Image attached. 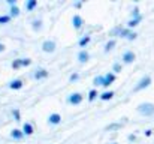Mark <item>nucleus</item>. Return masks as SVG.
Returning a JSON list of instances; mask_svg holds the SVG:
<instances>
[{
  "mask_svg": "<svg viewBox=\"0 0 154 144\" xmlns=\"http://www.w3.org/2000/svg\"><path fill=\"white\" fill-rule=\"evenodd\" d=\"M136 110H138V113H139L141 116L150 117V116L154 114V104L153 102H142V104H139V105L136 107Z\"/></svg>",
  "mask_w": 154,
  "mask_h": 144,
  "instance_id": "obj_1",
  "label": "nucleus"
},
{
  "mask_svg": "<svg viewBox=\"0 0 154 144\" xmlns=\"http://www.w3.org/2000/svg\"><path fill=\"white\" fill-rule=\"evenodd\" d=\"M150 84H151V77H150V75H144V77L138 81V84L133 87V92H141V90L150 87Z\"/></svg>",
  "mask_w": 154,
  "mask_h": 144,
  "instance_id": "obj_2",
  "label": "nucleus"
},
{
  "mask_svg": "<svg viewBox=\"0 0 154 144\" xmlns=\"http://www.w3.org/2000/svg\"><path fill=\"white\" fill-rule=\"evenodd\" d=\"M82 101H84V95L79 92H73L67 96V104H70V105H79V104H82Z\"/></svg>",
  "mask_w": 154,
  "mask_h": 144,
  "instance_id": "obj_3",
  "label": "nucleus"
},
{
  "mask_svg": "<svg viewBox=\"0 0 154 144\" xmlns=\"http://www.w3.org/2000/svg\"><path fill=\"white\" fill-rule=\"evenodd\" d=\"M42 51L44 53H47V54H52L54 51H55V48H57V44H55V41H51V39H47V41H44L42 42Z\"/></svg>",
  "mask_w": 154,
  "mask_h": 144,
  "instance_id": "obj_4",
  "label": "nucleus"
},
{
  "mask_svg": "<svg viewBox=\"0 0 154 144\" xmlns=\"http://www.w3.org/2000/svg\"><path fill=\"white\" fill-rule=\"evenodd\" d=\"M121 60H123V63H124V65H130V63H133V62L136 60V54H135L133 51L127 50V51H124V54H123Z\"/></svg>",
  "mask_w": 154,
  "mask_h": 144,
  "instance_id": "obj_5",
  "label": "nucleus"
},
{
  "mask_svg": "<svg viewBox=\"0 0 154 144\" xmlns=\"http://www.w3.org/2000/svg\"><path fill=\"white\" fill-rule=\"evenodd\" d=\"M72 26H73L75 30H81L82 26H84V18H82L79 14H75V15L72 17Z\"/></svg>",
  "mask_w": 154,
  "mask_h": 144,
  "instance_id": "obj_6",
  "label": "nucleus"
},
{
  "mask_svg": "<svg viewBox=\"0 0 154 144\" xmlns=\"http://www.w3.org/2000/svg\"><path fill=\"white\" fill-rule=\"evenodd\" d=\"M48 75H50V72H48L47 69L38 68V69L35 71V74H33V78H35V80H45V78H48Z\"/></svg>",
  "mask_w": 154,
  "mask_h": 144,
  "instance_id": "obj_7",
  "label": "nucleus"
},
{
  "mask_svg": "<svg viewBox=\"0 0 154 144\" xmlns=\"http://www.w3.org/2000/svg\"><path fill=\"white\" fill-rule=\"evenodd\" d=\"M61 123V116L58 114V113H52L48 116V125H51V126H57V125H60Z\"/></svg>",
  "mask_w": 154,
  "mask_h": 144,
  "instance_id": "obj_8",
  "label": "nucleus"
},
{
  "mask_svg": "<svg viewBox=\"0 0 154 144\" xmlns=\"http://www.w3.org/2000/svg\"><path fill=\"white\" fill-rule=\"evenodd\" d=\"M8 87H9L11 90H20V89H23V87H24V81H23V80H20V78L12 80V81L8 84Z\"/></svg>",
  "mask_w": 154,
  "mask_h": 144,
  "instance_id": "obj_9",
  "label": "nucleus"
},
{
  "mask_svg": "<svg viewBox=\"0 0 154 144\" xmlns=\"http://www.w3.org/2000/svg\"><path fill=\"white\" fill-rule=\"evenodd\" d=\"M23 132H24V135H26V137L33 135V134H35V126H33V123L26 122V123L23 125Z\"/></svg>",
  "mask_w": 154,
  "mask_h": 144,
  "instance_id": "obj_10",
  "label": "nucleus"
},
{
  "mask_svg": "<svg viewBox=\"0 0 154 144\" xmlns=\"http://www.w3.org/2000/svg\"><path fill=\"white\" fill-rule=\"evenodd\" d=\"M88 60H90V53H88L87 50H81V51L78 53V62L84 65V63H87Z\"/></svg>",
  "mask_w": 154,
  "mask_h": 144,
  "instance_id": "obj_11",
  "label": "nucleus"
},
{
  "mask_svg": "<svg viewBox=\"0 0 154 144\" xmlns=\"http://www.w3.org/2000/svg\"><path fill=\"white\" fill-rule=\"evenodd\" d=\"M115 80H117V75H115L114 72H108V74H105V83H103V87H109Z\"/></svg>",
  "mask_w": 154,
  "mask_h": 144,
  "instance_id": "obj_12",
  "label": "nucleus"
},
{
  "mask_svg": "<svg viewBox=\"0 0 154 144\" xmlns=\"http://www.w3.org/2000/svg\"><path fill=\"white\" fill-rule=\"evenodd\" d=\"M24 137H26V135H24L23 129H12V131H11V138L15 140V141H21Z\"/></svg>",
  "mask_w": 154,
  "mask_h": 144,
  "instance_id": "obj_13",
  "label": "nucleus"
},
{
  "mask_svg": "<svg viewBox=\"0 0 154 144\" xmlns=\"http://www.w3.org/2000/svg\"><path fill=\"white\" fill-rule=\"evenodd\" d=\"M26 11L27 12H32V11H35L36 8H38V0H26Z\"/></svg>",
  "mask_w": 154,
  "mask_h": 144,
  "instance_id": "obj_14",
  "label": "nucleus"
},
{
  "mask_svg": "<svg viewBox=\"0 0 154 144\" xmlns=\"http://www.w3.org/2000/svg\"><path fill=\"white\" fill-rule=\"evenodd\" d=\"M142 18H144V17H141V18H130V20H129V23H127V29H130V30H132L133 27H136V26L142 21Z\"/></svg>",
  "mask_w": 154,
  "mask_h": 144,
  "instance_id": "obj_15",
  "label": "nucleus"
},
{
  "mask_svg": "<svg viewBox=\"0 0 154 144\" xmlns=\"http://www.w3.org/2000/svg\"><path fill=\"white\" fill-rule=\"evenodd\" d=\"M90 41H91V38H90V35H85V36H82L81 39H79V42H78V45L81 48L87 47L88 44H90Z\"/></svg>",
  "mask_w": 154,
  "mask_h": 144,
  "instance_id": "obj_16",
  "label": "nucleus"
},
{
  "mask_svg": "<svg viewBox=\"0 0 154 144\" xmlns=\"http://www.w3.org/2000/svg\"><path fill=\"white\" fill-rule=\"evenodd\" d=\"M32 29L35 32H41L42 30V20H33L32 21Z\"/></svg>",
  "mask_w": 154,
  "mask_h": 144,
  "instance_id": "obj_17",
  "label": "nucleus"
},
{
  "mask_svg": "<svg viewBox=\"0 0 154 144\" xmlns=\"http://www.w3.org/2000/svg\"><path fill=\"white\" fill-rule=\"evenodd\" d=\"M115 45H117V41H115V39H109V41L105 44V50H103V51H105V53H109L111 50H114Z\"/></svg>",
  "mask_w": 154,
  "mask_h": 144,
  "instance_id": "obj_18",
  "label": "nucleus"
},
{
  "mask_svg": "<svg viewBox=\"0 0 154 144\" xmlns=\"http://www.w3.org/2000/svg\"><path fill=\"white\" fill-rule=\"evenodd\" d=\"M103 83H105V75H97V77H94V80H93V84H94L96 87H99V86L103 87Z\"/></svg>",
  "mask_w": 154,
  "mask_h": 144,
  "instance_id": "obj_19",
  "label": "nucleus"
},
{
  "mask_svg": "<svg viewBox=\"0 0 154 144\" xmlns=\"http://www.w3.org/2000/svg\"><path fill=\"white\" fill-rule=\"evenodd\" d=\"M99 98H100V101H111V99L114 98V92H112V90L103 92L102 95H99Z\"/></svg>",
  "mask_w": 154,
  "mask_h": 144,
  "instance_id": "obj_20",
  "label": "nucleus"
},
{
  "mask_svg": "<svg viewBox=\"0 0 154 144\" xmlns=\"http://www.w3.org/2000/svg\"><path fill=\"white\" fill-rule=\"evenodd\" d=\"M20 14H21V11H20V8H18V6H12V8H11V11H9V15H11L12 18L20 17Z\"/></svg>",
  "mask_w": 154,
  "mask_h": 144,
  "instance_id": "obj_21",
  "label": "nucleus"
},
{
  "mask_svg": "<svg viewBox=\"0 0 154 144\" xmlns=\"http://www.w3.org/2000/svg\"><path fill=\"white\" fill-rule=\"evenodd\" d=\"M121 71H123V65L118 63V62H115V63L112 65V72H114V74H120Z\"/></svg>",
  "mask_w": 154,
  "mask_h": 144,
  "instance_id": "obj_22",
  "label": "nucleus"
},
{
  "mask_svg": "<svg viewBox=\"0 0 154 144\" xmlns=\"http://www.w3.org/2000/svg\"><path fill=\"white\" fill-rule=\"evenodd\" d=\"M121 128H123V123H111L109 126H106L108 131H118Z\"/></svg>",
  "mask_w": 154,
  "mask_h": 144,
  "instance_id": "obj_23",
  "label": "nucleus"
},
{
  "mask_svg": "<svg viewBox=\"0 0 154 144\" xmlns=\"http://www.w3.org/2000/svg\"><path fill=\"white\" fill-rule=\"evenodd\" d=\"M97 96H99L97 90H96V89H91V90L88 92V102H93V101H94Z\"/></svg>",
  "mask_w": 154,
  "mask_h": 144,
  "instance_id": "obj_24",
  "label": "nucleus"
},
{
  "mask_svg": "<svg viewBox=\"0 0 154 144\" xmlns=\"http://www.w3.org/2000/svg\"><path fill=\"white\" fill-rule=\"evenodd\" d=\"M12 20V17L8 14V15H0V24H9Z\"/></svg>",
  "mask_w": 154,
  "mask_h": 144,
  "instance_id": "obj_25",
  "label": "nucleus"
},
{
  "mask_svg": "<svg viewBox=\"0 0 154 144\" xmlns=\"http://www.w3.org/2000/svg\"><path fill=\"white\" fill-rule=\"evenodd\" d=\"M124 27H121V26H117V27H114L112 30H111V36H120V33H121V30H123Z\"/></svg>",
  "mask_w": 154,
  "mask_h": 144,
  "instance_id": "obj_26",
  "label": "nucleus"
},
{
  "mask_svg": "<svg viewBox=\"0 0 154 144\" xmlns=\"http://www.w3.org/2000/svg\"><path fill=\"white\" fill-rule=\"evenodd\" d=\"M130 35H132V30L127 29V27H124V29L121 30V33H120V38H126V39H127Z\"/></svg>",
  "mask_w": 154,
  "mask_h": 144,
  "instance_id": "obj_27",
  "label": "nucleus"
},
{
  "mask_svg": "<svg viewBox=\"0 0 154 144\" xmlns=\"http://www.w3.org/2000/svg\"><path fill=\"white\" fill-rule=\"evenodd\" d=\"M11 66H12V69H15V71H17V69H21V68H23V66H21V59H15Z\"/></svg>",
  "mask_w": 154,
  "mask_h": 144,
  "instance_id": "obj_28",
  "label": "nucleus"
},
{
  "mask_svg": "<svg viewBox=\"0 0 154 144\" xmlns=\"http://www.w3.org/2000/svg\"><path fill=\"white\" fill-rule=\"evenodd\" d=\"M12 116H14V119H15V122H17V123H20V122H21V114H20V110H17V108H15V110L12 111Z\"/></svg>",
  "mask_w": 154,
  "mask_h": 144,
  "instance_id": "obj_29",
  "label": "nucleus"
},
{
  "mask_svg": "<svg viewBox=\"0 0 154 144\" xmlns=\"http://www.w3.org/2000/svg\"><path fill=\"white\" fill-rule=\"evenodd\" d=\"M142 15H141V12H139V8L136 6L133 11H132V18H141Z\"/></svg>",
  "mask_w": 154,
  "mask_h": 144,
  "instance_id": "obj_30",
  "label": "nucleus"
},
{
  "mask_svg": "<svg viewBox=\"0 0 154 144\" xmlns=\"http://www.w3.org/2000/svg\"><path fill=\"white\" fill-rule=\"evenodd\" d=\"M32 65V59H21V66L23 68H27Z\"/></svg>",
  "mask_w": 154,
  "mask_h": 144,
  "instance_id": "obj_31",
  "label": "nucleus"
},
{
  "mask_svg": "<svg viewBox=\"0 0 154 144\" xmlns=\"http://www.w3.org/2000/svg\"><path fill=\"white\" fill-rule=\"evenodd\" d=\"M79 80V74H72L70 77H69V81L70 83H75V81H78Z\"/></svg>",
  "mask_w": 154,
  "mask_h": 144,
  "instance_id": "obj_32",
  "label": "nucleus"
},
{
  "mask_svg": "<svg viewBox=\"0 0 154 144\" xmlns=\"http://www.w3.org/2000/svg\"><path fill=\"white\" fill-rule=\"evenodd\" d=\"M127 140H129V141H130V143H133V141H136V140H138V138H136V135H135V134H130V135H129V137H127Z\"/></svg>",
  "mask_w": 154,
  "mask_h": 144,
  "instance_id": "obj_33",
  "label": "nucleus"
},
{
  "mask_svg": "<svg viewBox=\"0 0 154 144\" xmlns=\"http://www.w3.org/2000/svg\"><path fill=\"white\" fill-rule=\"evenodd\" d=\"M136 36H138V35H136L135 32H132V35L127 38V41H135V39H136Z\"/></svg>",
  "mask_w": 154,
  "mask_h": 144,
  "instance_id": "obj_34",
  "label": "nucleus"
},
{
  "mask_svg": "<svg viewBox=\"0 0 154 144\" xmlns=\"http://www.w3.org/2000/svg\"><path fill=\"white\" fill-rule=\"evenodd\" d=\"M81 6H82V2H75L73 3V8H76V9H79Z\"/></svg>",
  "mask_w": 154,
  "mask_h": 144,
  "instance_id": "obj_35",
  "label": "nucleus"
},
{
  "mask_svg": "<svg viewBox=\"0 0 154 144\" xmlns=\"http://www.w3.org/2000/svg\"><path fill=\"white\" fill-rule=\"evenodd\" d=\"M151 135H153V131L151 129H147L145 131V137H151Z\"/></svg>",
  "mask_w": 154,
  "mask_h": 144,
  "instance_id": "obj_36",
  "label": "nucleus"
},
{
  "mask_svg": "<svg viewBox=\"0 0 154 144\" xmlns=\"http://www.w3.org/2000/svg\"><path fill=\"white\" fill-rule=\"evenodd\" d=\"M5 44H2V42H0V53H3V51H5Z\"/></svg>",
  "mask_w": 154,
  "mask_h": 144,
  "instance_id": "obj_37",
  "label": "nucleus"
},
{
  "mask_svg": "<svg viewBox=\"0 0 154 144\" xmlns=\"http://www.w3.org/2000/svg\"><path fill=\"white\" fill-rule=\"evenodd\" d=\"M108 144H118V143H108Z\"/></svg>",
  "mask_w": 154,
  "mask_h": 144,
  "instance_id": "obj_38",
  "label": "nucleus"
}]
</instances>
